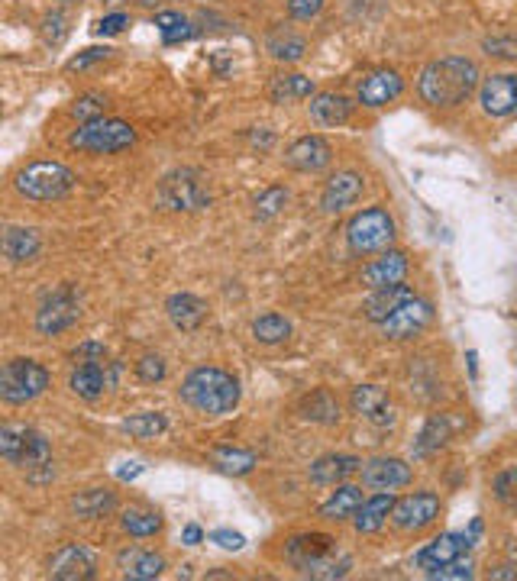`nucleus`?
I'll return each instance as SVG.
<instances>
[{"label": "nucleus", "instance_id": "c03bdc74", "mask_svg": "<svg viewBox=\"0 0 517 581\" xmlns=\"http://www.w3.org/2000/svg\"><path fill=\"white\" fill-rule=\"evenodd\" d=\"M427 575L433 581H466V578H472V562L469 559H453V562H446V565H440V569H433Z\"/></svg>", "mask_w": 517, "mask_h": 581}, {"label": "nucleus", "instance_id": "7c9ffc66", "mask_svg": "<svg viewBox=\"0 0 517 581\" xmlns=\"http://www.w3.org/2000/svg\"><path fill=\"white\" fill-rule=\"evenodd\" d=\"M362 504H366V501H362V488L340 485V488L333 491L324 504H320V517H327V520H346V517H356Z\"/></svg>", "mask_w": 517, "mask_h": 581}, {"label": "nucleus", "instance_id": "49530a36", "mask_svg": "<svg viewBox=\"0 0 517 581\" xmlns=\"http://www.w3.org/2000/svg\"><path fill=\"white\" fill-rule=\"evenodd\" d=\"M495 494H498V501L517 507V465L495 478Z\"/></svg>", "mask_w": 517, "mask_h": 581}, {"label": "nucleus", "instance_id": "8fccbe9b", "mask_svg": "<svg viewBox=\"0 0 517 581\" xmlns=\"http://www.w3.org/2000/svg\"><path fill=\"white\" fill-rule=\"evenodd\" d=\"M320 7H324V0H288V13L295 20H314Z\"/></svg>", "mask_w": 517, "mask_h": 581}, {"label": "nucleus", "instance_id": "39448f33", "mask_svg": "<svg viewBox=\"0 0 517 581\" xmlns=\"http://www.w3.org/2000/svg\"><path fill=\"white\" fill-rule=\"evenodd\" d=\"M133 143H136L133 126L123 120H110V117L81 123L72 133V146L78 152H91V155H114V152L130 149Z\"/></svg>", "mask_w": 517, "mask_h": 581}, {"label": "nucleus", "instance_id": "603ef678", "mask_svg": "<svg viewBox=\"0 0 517 581\" xmlns=\"http://www.w3.org/2000/svg\"><path fill=\"white\" fill-rule=\"evenodd\" d=\"M211 543H217L220 549H230V552H240L246 546V540L240 533H233V530H214L211 533Z\"/></svg>", "mask_w": 517, "mask_h": 581}, {"label": "nucleus", "instance_id": "a878e982", "mask_svg": "<svg viewBox=\"0 0 517 581\" xmlns=\"http://www.w3.org/2000/svg\"><path fill=\"white\" fill-rule=\"evenodd\" d=\"M411 297H414V291L408 285H391V288L372 291V297L366 301V317L372 323H385L404 301H411Z\"/></svg>", "mask_w": 517, "mask_h": 581}, {"label": "nucleus", "instance_id": "79ce46f5", "mask_svg": "<svg viewBox=\"0 0 517 581\" xmlns=\"http://www.w3.org/2000/svg\"><path fill=\"white\" fill-rule=\"evenodd\" d=\"M288 204V191L285 188H265L259 197H256V220H272L275 214H282Z\"/></svg>", "mask_w": 517, "mask_h": 581}, {"label": "nucleus", "instance_id": "3c124183", "mask_svg": "<svg viewBox=\"0 0 517 581\" xmlns=\"http://www.w3.org/2000/svg\"><path fill=\"white\" fill-rule=\"evenodd\" d=\"M65 33H68V26H65V13H49L46 17V39L52 42V46H59V42L65 39Z\"/></svg>", "mask_w": 517, "mask_h": 581}, {"label": "nucleus", "instance_id": "58836bf2", "mask_svg": "<svg viewBox=\"0 0 517 581\" xmlns=\"http://www.w3.org/2000/svg\"><path fill=\"white\" fill-rule=\"evenodd\" d=\"M123 430L136 439H156L169 430V420H165L162 414H133V417L123 420Z\"/></svg>", "mask_w": 517, "mask_h": 581}, {"label": "nucleus", "instance_id": "f257e3e1", "mask_svg": "<svg viewBox=\"0 0 517 581\" xmlns=\"http://www.w3.org/2000/svg\"><path fill=\"white\" fill-rule=\"evenodd\" d=\"M479 84V68L475 62L463 59V55H446V59L430 62L421 81H417V94L424 97L430 107H456Z\"/></svg>", "mask_w": 517, "mask_h": 581}, {"label": "nucleus", "instance_id": "e433bc0d", "mask_svg": "<svg viewBox=\"0 0 517 581\" xmlns=\"http://www.w3.org/2000/svg\"><path fill=\"white\" fill-rule=\"evenodd\" d=\"M253 336L265 346H275V343H285L291 336V323L282 317V314H262L256 323H253Z\"/></svg>", "mask_w": 517, "mask_h": 581}, {"label": "nucleus", "instance_id": "de8ad7c7", "mask_svg": "<svg viewBox=\"0 0 517 581\" xmlns=\"http://www.w3.org/2000/svg\"><path fill=\"white\" fill-rule=\"evenodd\" d=\"M110 59V49H85L81 55H75L72 62H68V72H85V68L97 65V62H107Z\"/></svg>", "mask_w": 517, "mask_h": 581}, {"label": "nucleus", "instance_id": "c85d7f7f", "mask_svg": "<svg viewBox=\"0 0 517 581\" xmlns=\"http://www.w3.org/2000/svg\"><path fill=\"white\" fill-rule=\"evenodd\" d=\"M453 430H456V420H453L450 414L430 417V420H427V427H424V433L417 436V443H414V456H430V452L443 449L446 443H450Z\"/></svg>", "mask_w": 517, "mask_h": 581}, {"label": "nucleus", "instance_id": "cd10ccee", "mask_svg": "<svg viewBox=\"0 0 517 581\" xmlns=\"http://www.w3.org/2000/svg\"><path fill=\"white\" fill-rule=\"evenodd\" d=\"M39 246H43V239H39L36 230H26V226H7L4 243H0L10 262H30L39 252Z\"/></svg>", "mask_w": 517, "mask_h": 581}, {"label": "nucleus", "instance_id": "5fc2aeb1", "mask_svg": "<svg viewBox=\"0 0 517 581\" xmlns=\"http://www.w3.org/2000/svg\"><path fill=\"white\" fill-rule=\"evenodd\" d=\"M492 578L495 581H517V569H511V565H501V569H492Z\"/></svg>", "mask_w": 517, "mask_h": 581}, {"label": "nucleus", "instance_id": "6e6d98bb", "mask_svg": "<svg viewBox=\"0 0 517 581\" xmlns=\"http://www.w3.org/2000/svg\"><path fill=\"white\" fill-rule=\"evenodd\" d=\"M201 536H204L201 527H194V523H191V527H185V543H188V546H198V543H201Z\"/></svg>", "mask_w": 517, "mask_h": 581}, {"label": "nucleus", "instance_id": "09e8293b", "mask_svg": "<svg viewBox=\"0 0 517 581\" xmlns=\"http://www.w3.org/2000/svg\"><path fill=\"white\" fill-rule=\"evenodd\" d=\"M136 372H139V378L152 385V381L165 378V362L159 356H143V359H139V365H136Z\"/></svg>", "mask_w": 517, "mask_h": 581}, {"label": "nucleus", "instance_id": "2eb2a0df", "mask_svg": "<svg viewBox=\"0 0 517 581\" xmlns=\"http://www.w3.org/2000/svg\"><path fill=\"white\" fill-rule=\"evenodd\" d=\"M472 546V536L469 533H443L437 540H430L421 552L414 556V562L421 565L424 572L440 569V565L453 562V559H463Z\"/></svg>", "mask_w": 517, "mask_h": 581}, {"label": "nucleus", "instance_id": "37998d69", "mask_svg": "<svg viewBox=\"0 0 517 581\" xmlns=\"http://www.w3.org/2000/svg\"><path fill=\"white\" fill-rule=\"evenodd\" d=\"M104 110H107V97L104 94H85V97H78V101H75L72 117L78 123H91V120H101Z\"/></svg>", "mask_w": 517, "mask_h": 581}, {"label": "nucleus", "instance_id": "393cba45", "mask_svg": "<svg viewBox=\"0 0 517 581\" xmlns=\"http://www.w3.org/2000/svg\"><path fill=\"white\" fill-rule=\"evenodd\" d=\"M362 462L356 456H324L311 465V481L314 485H343L349 475H356Z\"/></svg>", "mask_w": 517, "mask_h": 581}, {"label": "nucleus", "instance_id": "dca6fc26", "mask_svg": "<svg viewBox=\"0 0 517 581\" xmlns=\"http://www.w3.org/2000/svg\"><path fill=\"white\" fill-rule=\"evenodd\" d=\"M479 104L488 117H508L517 110V75H492L482 81Z\"/></svg>", "mask_w": 517, "mask_h": 581}, {"label": "nucleus", "instance_id": "423d86ee", "mask_svg": "<svg viewBox=\"0 0 517 581\" xmlns=\"http://www.w3.org/2000/svg\"><path fill=\"white\" fill-rule=\"evenodd\" d=\"M0 456L20 469H52V449L49 439L26 427H4L0 430Z\"/></svg>", "mask_w": 517, "mask_h": 581}, {"label": "nucleus", "instance_id": "1a4fd4ad", "mask_svg": "<svg viewBox=\"0 0 517 581\" xmlns=\"http://www.w3.org/2000/svg\"><path fill=\"white\" fill-rule=\"evenodd\" d=\"M81 317V307H78V294L62 285V288H55L52 294H46V301L39 304L36 310V330L43 333V336H59L65 333L72 323H78Z\"/></svg>", "mask_w": 517, "mask_h": 581}, {"label": "nucleus", "instance_id": "bb28decb", "mask_svg": "<svg viewBox=\"0 0 517 581\" xmlns=\"http://www.w3.org/2000/svg\"><path fill=\"white\" fill-rule=\"evenodd\" d=\"M349 113H353V104H349V97L343 94L324 91V94H314V101H311V117L320 126H343L349 120Z\"/></svg>", "mask_w": 517, "mask_h": 581}, {"label": "nucleus", "instance_id": "a19ab883", "mask_svg": "<svg viewBox=\"0 0 517 581\" xmlns=\"http://www.w3.org/2000/svg\"><path fill=\"white\" fill-rule=\"evenodd\" d=\"M156 26H159V33H162L165 42H169V46H175V42L188 39L194 33L191 23L181 17V13H172V10H162L159 17H156Z\"/></svg>", "mask_w": 517, "mask_h": 581}, {"label": "nucleus", "instance_id": "0eeeda50", "mask_svg": "<svg viewBox=\"0 0 517 581\" xmlns=\"http://www.w3.org/2000/svg\"><path fill=\"white\" fill-rule=\"evenodd\" d=\"M346 243L359 255L385 252L391 243H395V220H391L388 210H382V207L362 210V214H356L346 226Z\"/></svg>", "mask_w": 517, "mask_h": 581}, {"label": "nucleus", "instance_id": "4be33fe9", "mask_svg": "<svg viewBox=\"0 0 517 581\" xmlns=\"http://www.w3.org/2000/svg\"><path fill=\"white\" fill-rule=\"evenodd\" d=\"M333 549H337V540H333V536L304 533V536H295V540H288L285 556H288L291 565H295V569H307V565H314L317 559L330 556Z\"/></svg>", "mask_w": 517, "mask_h": 581}, {"label": "nucleus", "instance_id": "5701e85b", "mask_svg": "<svg viewBox=\"0 0 517 581\" xmlns=\"http://www.w3.org/2000/svg\"><path fill=\"white\" fill-rule=\"evenodd\" d=\"M165 314L181 333H194L207 320V304L194 294H172L165 304Z\"/></svg>", "mask_w": 517, "mask_h": 581}, {"label": "nucleus", "instance_id": "f704fd0d", "mask_svg": "<svg viewBox=\"0 0 517 581\" xmlns=\"http://www.w3.org/2000/svg\"><path fill=\"white\" fill-rule=\"evenodd\" d=\"M269 94H272L275 104H291V101H301V97H311L314 84L304 75H278V78H272Z\"/></svg>", "mask_w": 517, "mask_h": 581}, {"label": "nucleus", "instance_id": "2f4dec72", "mask_svg": "<svg viewBox=\"0 0 517 581\" xmlns=\"http://www.w3.org/2000/svg\"><path fill=\"white\" fill-rule=\"evenodd\" d=\"M72 510L81 520H101L110 510H117V498H114V491L91 488V491H81L78 498H72Z\"/></svg>", "mask_w": 517, "mask_h": 581}, {"label": "nucleus", "instance_id": "4c0bfd02", "mask_svg": "<svg viewBox=\"0 0 517 581\" xmlns=\"http://www.w3.org/2000/svg\"><path fill=\"white\" fill-rule=\"evenodd\" d=\"M349 565H353V559L333 549L330 556L317 559L314 565H307V569H301V575H307V578H320V581H333V578H343V575L349 572Z\"/></svg>", "mask_w": 517, "mask_h": 581}, {"label": "nucleus", "instance_id": "f3484780", "mask_svg": "<svg viewBox=\"0 0 517 581\" xmlns=\"http://www.w3.org/2000/svg\"><path fill=\"white\" fill-rule=\"evenodd\" d=\"M362 188H366V181H362L359 172L353 168H346V172H337L324 188V197H320V207L327 210V214H340V210L353 207L359 197H362Z\"/></svg>", "mask_w": 517, "mask_h": 581}, {"label": "nucleus", "instance_id": "c756f323", "mask_svg": "<svg viewBox=\"0 0 517 581\" xmlns=\"http://www.w3.org/2000/svg\"><path fill=\"white\" fill-rule=\"evenodd\" d=\"M391 510H395V494H391V491H379L375 498H369L366 504L359 507V514H356V530H359V533H375V530H382V523L391 517Z\"/></svg>", "mask_w": 517, "mask_h": 581}, {"label": "nucleus", "instance_id": "f8f14e48", "mask_svg": "<svg viewBox=\"0 0 517 581\" xmlns=\"http://www.w3.org/2000/svg\"><path fill=\"white\" fill-rule=\"evenodd\" d=\"M97 572V562H94V552L88 546H62L55 556L49 559V575L59 578V581H88Z\"/></svg>", "mask_w": 517, "mask_h": 581}, {"label": "nucleus", "instance_id": "a18cd8bd", "mask_svg": "<svg viewBox=\"0 0 517 581\" xmlns=\"http://www.w3.org/2000/svg\"><path fill=\"white\" fill-rule=\"evenodd\" d=\"M482 49L495 59H517V39L514 36H492L482 42Z\"/></svg>", "mask_w": 517, "mask_h": 581}, {"label": "nucleus", "instance_id": "72a5a7b5", "mask_svg": "<svg viewBox=\"0 0 517 581\" xmlns=\"http://www.w3.org/2000/svg\"><path fill=\"white\" fill-rule=\"evenodd\" d=\"M301 414L311 423H324V427H330V423L340 420V404L330 391L317 388L314 394H307V398L301 401Z\"/></svg>", "mask_w": 517, "mask_h": 581}, {"label": "nucleus", "instance_id": "6e6552de", "mask_svg": "<svg viewBox=\"0 0 517 581\" xmlns=\"http://www.w3.org/2000/svg\"><path fill=\"white\" fill-rule=\"evenodd\" d=\"M49 388V372L33 359H10L0 372V398L7 404H26Z\"/></svg>", "mask_w": 517, "mask_h": 581}, {"label": "nucleus", "instance_id": "864d4df0", "mask_svg": "<svg viewBox=\"0 0 517 581\" xmlns=\"http://www.w3.org/2000/svg\"><path fill=\"white\" fill-rule=\"evenodd\" d=\"M127 13H110V17H104L101 23H97V33L101 36H117L123 33V26H127Z\"/></svg>", "mask_w": 517, "mask_h": 581}, {"label": "nucleus", "instance_id": "9d476101", "mask_svg": "<svg viewBox=\"0 0 517 581\" xmlns=\"http://www.w3.org/2000/svg\"><path fill=\"white\" fill-rule=\"evenodd\" d=\"M437 517H440V498L437 494H430V491L408 494V498L395 501V510H391V520H395V527L404 530V533L424 530Z\"/></svg>", "mask_w": 517, "mask_h": 581}, {"label": "nucleus", "instance_id": "b1692460", "mask_svg": "<svg viewBox=\"0 0 517 581\" xmlns=\"http://www.w3.org/2000/svg\"><path fill=\"white\" fill-rule=\"evenodd\" d=\"M117 565L123 578H136V581H146V578H159L162 569H165V559L159 556V552L152 549H123L117 556Z\"/></svg>", "mask_w": 517, "mask_h": 581}, {"label": "nucleus", "instance_id": "ea45409f", "mask_svg": "<svg viewBox=\"0 0 517 581\" xmlns=\"http://www.w3.org/2000/svg\"><path fill=\"white\" fill-rule=\"evenodd\" d=\"M269 52L275 55L278 62H298L304 55V39L295 36L291 30H275L269 36Z\"/></svg>", "mask_w": 517, "mask_h": 581}, {"label": "nucleus", "instance_id": "13d9d810", "mask_svg": "<svg viewBox=\"0 0 517 581\" xmlns=\"http://www.w3.org/2000/svg\"><path fill=\"white\" fill-rule=\"evenodd\" d=\"M110 4H120V0H110Z\"/></svg>", "mask_w": 517, "mask_h": 581}, {"label": "nucleus", "instance_id": "20e7f679", "mask_svg": "<svg viewBox=\"0 0 517 581\" xmlns=\"http://www.w3.org/2000/svg\"><path fill=\"white\" fill-rule=\"evenodd\" d=\"M156 204L162 210H185V214H194L211 204V191H207L204 178L194 172V168H175L169 172L156 188Z\"/></svg>", "mask_w": 517, "mask_h": 581}, {"label": "nucleus", "instance_id": "4468645a", "mask_svg": "<svg viewBox=\"0 0 517 581\" xmlns=\"http://www.w3.org/2000/svg\"><path fill=\"white\" fill-rule=\"evenodd\" d=\"M404 91V81L395 68H375L359 81V104L362 107H385L398 101Z\"/></svg>", "mask_w": 517, "mask_h": 581}, {"label": "nucleus", "instance_id": "7ed1b4c3", "mask_svg": "<svg viewBox=\"0 0 517 581\" xmlns=\"http://www.w3.org/2000/svg\"><path fill=\"white\" fill-rule=\"evenodd\" d=\"M78 184L75 172L62 162H33L13 178V188L30 201H59Z\"/></svg>", "mask_w": 517, "mask_h": 581}, {"label": "nucleus", "instance_id": "4d7b16f0", "mask_svg": "<svg viewBox=\"0 0 517 581\" xmlns=\"http://www.w3.org/2000/svg\"><path fill=\"white\" fill-rule=\"evenodd\" d=\"M139 472H143V465L130 462V469H120V472H117V478H120V481H130V478H136Z\"/></svg>", "mask_w": 517, "mask_h": 581}, {"label": "nucleus", "instance_id": "473e14b6", "mask_svg": "<svg viewBox=\"0 0 517 581\" xmlns=\"http://www.w3.org/2000/svg\"><path fill=\"white\" fill-rule=\"evenodd\" d=\"M211 462H214V469L217 472H223V475H249L259 465V459H256V452H246V449H233V446H220V449H214V456H211Z\"/></svg>", "mask_w": 517, "mask_h": 581}, {"label": "nucleus", "instance_id": "aec40b11", "mask_svg": "<svg viewBox=\"0 0 517 581\" xmlns=\"http://www.w3.org/2000/svg\"><path fill=\"white\" fill-rule=\"evenodd\" d=\"M72 391L78 394V398L85 401H97L101 394L110 388V378H107V362L104 356H91V359H78L75 372H72Z\"/></svg>", "mask_w": 517, "mask_h": 581}, {"label": "nucleus", "instance_id": "f03ea898", "mask_svg": "<svg viewBox=\"0 0 517 581\" xmlns=\"http://www.w3.org/2000/svg\"><path fill=\"white\" fill-rule=\"evenodd\" d=\"M181 401L207 417L230 414V410L240 404V381L214 365L194 368L185 378V385H181Z\"/></svg>", "mask_w": 517, "mask_h": 581}, {"label": "nucleus", "instance_id": "6ab92c4d", "mask_svg": "<svg viewBox=\"0 0 517 581\" xmlns=\"http://www.w3.org/2000/svg\"><path fill=\"white\" fill-rule=\"evenodd\" d=\"M411 481V465L401 459H372L362 465V485L372 491H395Z\"/></svg>", "mask_w": 517, "mask_h": 581}, {"label": "nucleus", "instance_id": "c9c22d12", "mask_svg": "<svg viewBox=\"0 0 517 581\" xmlns=\"http://www.w3.org/2000/svg\"><path fill=\"white\" fill-rule=\"evenodd\" d=\"M120 523L130 536H136V540H146V536H156L162 530V517L156 514V510H143V507L123 510Z\"/></svg>", "mask_w": 517, "mask_h": 581}, {"label": "nucleus", "instance_id": "9b49d317", "mask_svg": "<svg viewBox=\"0 0 517 581\" xmlns=\"http://www.w3.org/2000/svg\"><path fill=\"white\" fill-rule=\"evenodd\" d=\"M430 320H433V307L421 301V297H411V301H404L395 314L382 323V330L388 339H411L417 333H424L430 327Z\"/></svg>", "mask_w": 517, "mask_h": 581}, {"label": "nucleus", "instance_id": "412c9836", "mask_svg": "<svg viewBox=\"0 0 517 581\" xmlns=\"http://www.w3.org/2000/svg\"><path fill=\"white\" fill-rule=\"evenodd\" d=\"M404 275H408V255L385 249L382 259H375L366 272H362V285H366L369 291H379V288L401 285Z\"/></svg>", "mask_w": 517, "mask_h": 581}, {"label": "nucleus", "instance_id": "ddd939ff", "mask_svg": "<svg viewBox=\"0 0 517 581\" xmlns=\"http://www.w3.org/2000/svg\"><path fill=\"white\" fill-rule=\"evenodd\" d=\"M330 162H333V149L327 139H320V136H301L285 152V165L304 175H314L320 168H327Z\"/></svg>", "mask_w": 517, "mask_h": 581}, {"label": "nucleus", "instance_id": "a211bd4d", "mask_svg": "<svg viewBox=\"0 0 517 581\" xmlns=\"http://www.w3.org/2000/svg\"><path fill=\"white\" fill-rule=\"evenodd\" d=\"M349 404H353V410L359 417L372 420L375 427H391V423H395V404H391L388 391L375 388V385L353 388V398H349Z\"/></svg>", "mask_w": 517, "mask_h": 581}]
</instances>
